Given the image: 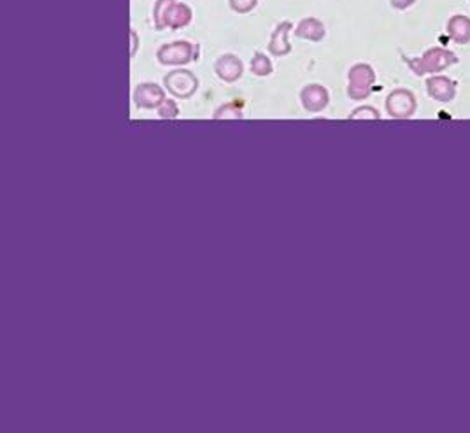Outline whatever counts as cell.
<instances>
[{
  "mask_svg": "<svg viewBox=\"0 0 470 433\" xmlns=\"http://www.w3.org/2000/svg\"><path fill=\"white\" fill-rule=\"evenodd\" d=\"M196 78L190 71H174L167 74L165 86L167 90L176 95L178 99H188L196 90Z\"/></svg>",
  "mask_w": 470,
  "mask_h": 433,
  "instance_id": "5",
  "label": "cell"
},
{
  "mask_svg": "<svg viewBox=\"0 0 470 433\" xmlns=\"http://www.w3.org/2000/svg\"><path fill=\"white\" fill-rule=\"evenodd\" d=\"M289 30H292V23L289 22H283L276 26L274 33H272L271 44H269V49H271L272 55L283 56L286 53H289V49H292V46L288 42Z\"/></svg>",
  "mask_w": 470,
  "mask_h": 433,
  "instance_id": "10",
  "label": "cell"
},
{
  "mask_svg": "<svg viewBox=\"0 0 470 433\" xmlns=\"http://www.w3.org/2000/svg\"><path fill=\"white\" fill-rule=\"evenodd\" d=\"M133 100H135V104H137L139 108L144 109L158 108L163 102V92L158 85H155V83H148V85L137 86L135 95H133Z\"/></svg>",
  "mask_w": 470,
  "mask_h": 433,
  "instance_id": "7",
  "label": "cell"
},
{
  "mask_svg": "<svg viewBox=\"0 0 470 433\" xmlns=\"http://www.w3.org/2000/svg\"><path fill=\"white\" fill-rule=\"evenodd\" d=\"M155 26L158 30L172 28L178 30L183 26L190 25L193 18V12L190 6L178 2V0H156L155 4Z\"/></svg>",
  "mask_w": 470,
  "mask_h": 433,
  "instance_id": "1",
  "label": "cell"
},
{
  "mask_svg": "<svg viewBox=\"0 0 470 433\" xmlns=\"http://www.w3.org/2000/svg\"><path fill=\"white\" fill-rule=\"evenodd\" d=\"M130 39H132V55H133V53L137 51V42H139L137 33L133 32V30H130Z\"/></svg>",
  "mask_w": 470,
  "mask_h": 433,
  "instance_id": "20",
  "label": "cell"
},
{
  "mask_svg": "<svg viewBox=\"0 0 470 433\" xmlns=\"http://www.w3.org/2000/svg\"><path fill=\"white\" fill-rule=\"evenodd\" d=\"M251 71L256 76H269L272 72L271 60L267 58L265 55H262V53H256L251 62Z\"/></svg>",
  "mask_w": 470,
  "mask_h": 433,
  "instance_id": "14",
  "label": "cell"
},
{
  "mask_svg": "<svg viewBox=\"0 0 470 433\" xmlns=\"http://www.w3.org/2000/svg\"><path fill=\"white\" fill-rule=\"evenodd\" d=\"M296 37L308 39V41H321L325 37V26L319 19L305 18L299 23L295 30Z\"/></svg>",
  "mask_w": 470,
  "mask_h": 433,
  "instance_id": "12",
  "label": "cell"
},
{
  "mask_svg": "<svg viewBox=\"0 0 470 433\" xmlns=\"http://www.w3.org/2000/svg\"><path fill=\"white\" fill-rule=\"evenodd\" d=\"M241 111H239V109H235L233 108V105H223L221 109H219V111H216V114H215V118L216 119H221V118H241Z\"/></svg>",
  "mask_w": 470,
  "mask_h": 433,
  "instance_id": "17",
  "label": "cell"
},
{
  "mask_svg": "<svg viewBox=\"0 0 470 433\" xmlns=\"http://www.w3.org/2000/svg\"><path fill=\"white\" fill-rule=\"evenodd\" d=\"M158 62L163 65H183L193 58V46L186 41L171 42L158 49Z\"/></svg>",
  "mask_w": 470,
  "mask_h": 433,
  "instance_id": "4",
  "label": "cell"
},
{
  "mask_svg": "<svg viewBox=\"0 0 470 433\" xmlns=\"http://www.w3.org/2000/svg\"><path fill=\"white\" fill-rule=\"evenodd\" d=\"M158 112H160V116H162V118H176V116H178V108H176V104L174 102H172V100H163L162 102V105H160V109H158Z\"/></svg>",
  "mask_w": 470,
  "mask_h": 433,
  "instance_id": "16",
  "label": "cell"
},
{
  "mask_svg": "<svg viewBox=\"0 0 470 433\" xmlns=\"http://www.w3.org/2000/svg\"><path fill=\"white\" fill-rule=\"evenodd\" d=\"M374 83V72L369 65H355L349 72V95L351 99H365L371 93V86Z\"/></svg>",
  "mask_w": 470,
  "mask_h": 433,
  "instance_id": "3",
  "label": "cell"
},
{
  "mask_svg": "<svg viewBox=\"0 0 470 433\" xmlns=\"http://www.w3.org/2000/svg\"><path fill=\"white\" fill-rule=\"evenodd\" d=\"M216 74L223 79V81H237L242 74V63L237 56L225 55L216 62Z\"/></svg>",
  "mask_w": 470,
  "mask_h": 433,
  "instance_id": "8",
  "label": "cell"
},
{
  "mask_svg": "<svg viewBox=\"0 0 470 433\" xmlns=\"http://www.w3.org/2000/svg\"><path fill=\"white\" fill-rule=\"evenodd\" d=\"M389 2H392V6L395 9H408L414 4L416 0H389Z\"/></svg>",
  "mask_w": 470,
  "mask_h": 433,
  "instance_id": "19",
  "label": "cell"
},
{
  "mask_svg": "<svg viewBox=\"0 0 470 433\" xmlns=\"http://www.w3.org/2000/svg\"><path fill=\"white\" fill-rule=\"evenodd\" d=\"M232 11L239 12V15H246V12L253 11L258 4V0H228Z\"/></svg>",
  "mask_w": 470,
  "mask_h": 433,
  "instance_id": "15",
  "label": "cell"
},
{
  "mask_svg": "<svg viewBox=\"0 0 470 433\" xmlns=\"http://www.w3.org/2000/svg\"><path fill=\"white\" fill-rule=\"evenodd\" d=\"M386 108L393 118H409L416 109L414 96L405 90H396L386 100Z\"/></svg>",
  "mask_w": 470,
  "mask_h": 433,
  "instance_id": "6",
  "label": "cell"
},
{
  "mask_svg": "<svg viewBox=\"0 0 470 433\" xmlns=\"http://www.w3.org/2000/svg\"><path fill=\"white\" fill-rule=\"evenodd\" d=\"M302 104L305 105L308 111H321L328 104V93H326V90L323 86L309 85L302 92Z\"/></svg>",
  "mask_w": 470,
  "mask_h": 433,
  "instance_id": "9",
  "label": "cell"
},
{
  "mask_svg": "<svg viewBox=\"0 0 470 433\" xmlns=\"http://www.w3.org/2000/svg\"><path fill=\"white\" fill-rule=\"evenodd\" d=\"M351 118H369V119L374 118V119H378L379 114H378V111H374V109L362 108V109H358V111L353 112Z\"/></svg>",
  "mask_w": 470,
  "mask_h": 433,
  "instance_id": "18",
  "label": "cell"
},
{
  "mask_svg": "<svg viewBox=\"0 0 470 433\" xmlns=\"http://www.w3.org/2000/svg\"><path fill=\"white\" fill-rule=\"evenodd\" d=\"M426 88L433 99L442 100V102H448L455 96V85L448 78H430Z\"/></svg>",
  "mask_w": 470,
  "mask_h": 433,
  "instance_id": "13",
  "label": "cell"
},
{
  "mask_svg": "<svg viewBox=\"0 0 470 433\" xmlns=\"http://www.w3.org/2000/svg\"><path fill=\"white\" fill-rule=\"evenodd\" d=\"M448 33L453 41L458 44H465L470 41V18L463 15H456L449 19Z\"/></svg>",
  "mask_w": 470,
  "mask_h": 433,
  "instance_id": "11",
  "label": "cell"
},
{
  "mask_svg": "<svg viewBox=\"0 0 470 433\" xmlns=\"http://www.w3.org/2000/svg\"><path fill=\"white\" fill-rule=\"evenodd\" d=\"M455 62L456 56L453 55L451 51H448V49L433 48L430 49V51H426L425 55H423V58L419 60V62H416L412 67H414L416 74H425V72L442 71V69H446V67H449Z\"/></svg>",
  "mask_w": 470,
  "mask_h": 433,
  "instance_id": "2",
  "label": "cell"
}]
</instances>
